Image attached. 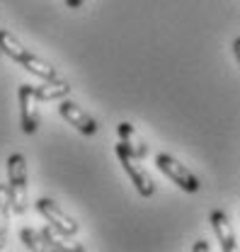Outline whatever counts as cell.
<instances>
[{"label":"cell","instance_id":"cell-10","mask_svg":"<svg viewBox=\"0 0 240 252\" xmlns=\"http://www.w3.org/2000/svg\"><path fill=\"white\" fill-rule=\"evenodd\" d=\"M117 133H119V138L136 153L138 158H146L148 156V146H146V141L138 136V131L134 128L131 124H126V122H121L119 126H117Z\"/></svg>","mask_w":240,"mask_h":252},{"label":"cell","instance_id":"cell-16","mask_svg":"<svg viewBox=\"0 0 240 252\" xmlns=\"http://www.w3.org/2000/svg\"><path fill=\"white\" fill-rule=\"evenodd\" d=\"M233 54H236V59H238V63H240V36L233 41Z\"/></svg>","mask_w":240,"mask_h":252},{"label":"cell","instance_id":"cell-5","mask_svg":"<svg viewBox=\"0 0 240 252\" xmlns=\"http://www.w3.org/2000/svg\"><path fill=\"white\" fill-rule=\"evenodd\" d=\"M36 211L49 220L51 225H56L66 238L75 235V233H78V228H80V225H78V220L73 219V216H68V214L61 209L54 199H46V196H44V199H36Z\"/></svg>","mask_w":240,"mask_h":252},{"label":"cell","instance_id":"cell-9","mask_svg":"<svg viewBox=\"0 0 240 252\" xmlns=\"http://www.w3.org/2000/svg\"><path fill=\"white\" fill-rule=\"evenodd\" d=\"M34 88V94H36V99H41V102H51V99H63V97H68L70 94V85L59 78V80H44L41 85H32Z\"/></svg>","mask_w":240,"mask_h":252},{"label":"cell","instance_id":"cell-1","mask_svg":"<svg viewBox=\"0 0 240 252\" xmlns=\"http://www.w3.org/2000/svg\"><path fill=\"white\" fill-rule=\"evenodd\" d=\"M0 51L5 54V56H10L12 61H17L25 70H30L32 75H36V78H41V80H59V70L51 65V63H46L44 59H39V56H34L32 51H27L10 32L0 30Z\"/></svg>","mask_w":240,"mask_h":252},{"label":"cell","instance_id":"cell-11","mask_svg":"<svg viewBox=\"0 0 240 252\" xmlns=\"http://www.w3.org/2000/svg\"><path fill=\"white\" fill-rule=\"evenodd\" d=\"M39 233H41V240H44V250H54V252L75 250V248H70V245H66V243H63V238H61L63 233H61L56 225H51V223H49V225H44Z\"/></svg>","mask_w":240,"mask_h":252},{"label":"cell","instance_id":"cell-14","mask_svg":"<svg viewBox=\"0 0 240 252\" xmlns=\"http://www.w3.org/2000/svg\"><path fill=\"white\" fill-rule=\"evenodd\" d=\"M192 250L194 252H206L209 250V243H206V240H199V243H194V245H192Z\"/></svg>","mask_w":240,"mask_h":252},{"label":"cell","instance_id":"cell-12","mask_svg":"<svg viewBox=\"0 0 240 252\" xmlns=\"http://www.w3.org/2000/svg\"><path fill=\"white\" fill-rule=\"evenodd\" d=\"M12 216V204H10V189L7 185H0V235L7 238V225Z\"/></svg>","mask_w":240,"mask_h":252},{"label":"cell","instance_id":"cell-17","mask_svg":"<svg viewBox=\"0 0 240 252\" xmlns=\"http://www.w3.org/2000/svg\"><path fill=\"white\" fill-rule=\"evenodd\" d=\"M5 248V235H0V250Z\"/></svg>","mask_w":240,"mask_h":252},{"label":"cell","instance_id":"cell-8","mask_svg":"<svg viewBox=\"0 0 240 252\" xmlns=\"http://www.w3.org/2000/svg\"><path fill=\"white\" fill-rule=\"evenodd\" d=\"M209 223H211V228H213V233H216V238H218V243H221V250L223 252H236L238 243H236V235H233V228H231L228 216H226L223 211L216 209V211H211Z\"/></svg>","mask_w":240,"mask_h":252},{"label":"cell","instance_id":"cell-13","mask_svg":"<svg viewBox=\"0 0 240 252\" xmlns=\"http://www.w3.org/2000/svg\"><path fill=\"white\" fill-rule=\"evenodd\" d=\"M20 238H22V243H25L27 250H44L41 233H36L34 228H22V230H20Z\"/></svg>","mask_w":240,"mask_h":252},{"label":"cell","instance_id":"cell-3","mask_svg":"<svg viewBox=\"0 0 240 252\" xmlns=\"http://www.w3.org/2000/svg\"><path fill=\"white\" fill-rule=\"evenodd\" d=\"M114 153L119 158L121 167L126 170V175H129V180L134 182V187L138 189V194L141 196H153L155 194V185H153V180H150V175L146 172V167L141 165V158L136 156L124 141H119L117 146H114Z\"/></svg>","mask_w":240,"mask_h":252},{"label":"cell","instance_id":"cell-4","mask_svg":"<svg viewBox=\"0 0 240 252\" xmlns=\"http://www.w3.org/2000/svg\"><path fill=\"white\" fill-rule=\"evenodd\" d=\"M155 165L177 185L180 189H184V191H189V194H194V191H199V180H197V175L189 170V167H184L177 158L168 156V153H160V156L155 158Z\"/></svg>","mask_w":240,"mask_h":252},{"label":"cell","instance_id":"cell-15","mask_svg":"<svg viewBox=\"0 0 240 252\" xmlns=\"http://www.w3.org/2000/svg\"><path fill=\"white\" fill-rule=\"evenodd\" d=\"M83 2H85V0H66V5H68L70 10H78V7H80Z\"/></svg>","mask_w":240,"mask_h":252},{"label":"cell","instance_id":"cell-7","mask_svg":"<svg viewBox=\"0 0 240 252\" xmlns=\"http://www.w3.org/2000/svg\"><path fill=\"white\" fill-rule=\"evenodd\" d=\"M17 99H20V126L25 133H36L39 128V112H36V94H34V88L32 85H20V93H17Z\"/></svg>","mask_w":240,"mask_h":252},{"label":"cell","instance_id":"cell-6","mask_svg":"<svg viewBox=\"0 0 240 252\" xmlns=\"http://www.w3.org/2000/svg\"><path fill=\"white\" fill-rule=\"evenodd\" d=\"M59 112H61V117L68 122L70 126H75L80 133H85V136H95L97 131H100V126H97V122L92 119L90 114L83 109V107H78L73 99H61V104H59Z\"/></svg>","mask_w":240,"mask_h":252},{"label":"cell","instance_id":"cell-2","mask_svg":"<svg viewBox=\"0 0 240 252\" xmlns=\"http://www.w3.org/2000/svg\"><path fill=\"white\" fill-rule=\"evenodd\" d=\"M7 189L12 214L22 216L27 211V160L22 153H12L7 158Z\"/></svg>","mask_w":240,"mask_h":252}]
</instances>
